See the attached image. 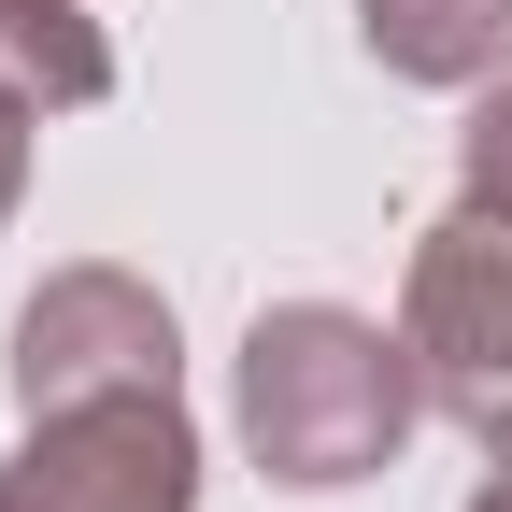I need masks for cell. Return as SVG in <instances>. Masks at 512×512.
Listing matches in <instances>:
<instances>
[{
    "mask_svg": "<svg viewBox=\"0 0 512 512\" xmlns=\"http://www.w3.org/2000/svg\"><path fill=\"white\" fill-rule=\"evenodd\" d=\"M399 342L427 370V413H456L484 456L512 441V200H456L413 242Z\"/></svg>",
    "mask_w": 512,
    "mask_h": 512,
    "instance_id": "cell-2",
    "label": "cell"
},
{
    "mask_svg": "<svg viewBox=\"0 0 512 512\" xmlns=\"http://www.w3.org/2000/svg\"><path fill=\"white\" fill-rule=\"evenodd\" d=\"M470 512H512V441H498V484H484V498H470Z\"/></svg>",
    "mask_w": 512,
    "mask_h": 512,
    "instance_id": "cell-9",
    "label": "cell"
},
{
    "mask_svg": "<svg viewBox=\"0 0 512 512\" xmlns=\"http://www.w3.org/2000/svg\"><path fill=\"white\" fill-rule=\"evenodd\" d=\"M0 512H29V498H15V484H0Z\"/></svg>",
    "mask_w": 512,
    "mask_h": 512,
    "instance_id": "cell-10",
    "label": "cell"
},
{
    "mask_svg": "<svg viewBox=\"0 0 512 512\" xmlns=\"http://www.w3.org/2000/svg\"><path fill=\"white\" fill-rule=\"evenodd\" d=\"M29 128H43V100H29L15 72H0V214L29 200Z\"/></svg>",
    "mask_w": 512,
    "mask_h": 512,
    "instance_id": "cell-8",
    "label": "cell"
},
{
    "mask_svg": "<svg viewBox=\"0 0 512 512\" xmlns=\"http://www.w3.org/2000/svg\"><path fill=\"white\" fill-rule=\"evenodd\" d=\"M413 413H427L413 342L370 328V313H342V299H285V313L242 328V441H256V470L299 484V498L370 484L413 441Z\"/></svg>",
    "mask_w": 512,
    "mask_h": 512,
    "instance_id": "cell-1",
    "label": "cell"
},
{
    "mask_svg": "<svg viewBox=\"0 0 512 512\" xmlns=\"http://www.w3.org/2000/svg\"><path fill=\"white\" fill-rule=\"evenodd\" d=\"M356 43L399 86H484L512 57V0H356Z\"/></svg>",
    "mask_w": 512,
    "mask_h": 512,
    "instance_id": "cell-5",
    "label": "cell"
},
{
    "mask_svg": "<svg viewBox=\"0 0 512 512\" xmlns=\"http://www.w3.org/2000/svg\"><path fill=\"white\" fill-rule=\"evenodd\" d=\"M114 384H171V299L128 285V271H57L15 313V399H114Z\"/></svg>",
    "mask_w": 512,
    "mask_h": 512,
    "instance_id": "cell-4",
    "label": "cell"
},
{
    "mask_svg": "<svg viewBox=\"0 0 512 512\" xmlns=\"http://www.w3.org/2000/svg\"><path fill=\"white\" fill-rule=\"evenodd\" d=\"M0 72H15L43 114H86V100H114V43L72 15V0H0Z\"/></svg>",
    "mask_w": 512,
    "mask_h": 512,
    "instance_id": "cell-6",
    "label": "cell"
},
{
    "mask_svg": "<svg viewBox=\"0 0 512 512\" xmlns=\"http://www.w3.org/2000/svg\"><path fill=\"white\" fill-rule=\"evenodd\" d=\"M456 157H470V200H512V57L484 72V100H470V128H456Z\"/></svg>",
    "mask_w": 512,
    "mask_h": 512,
    "instance_id": "cell-7",
    "label": "cell"
},
{
    "mask_svg": "<svg viewBox=\"0 0 512 512\" xmlns=\"http://www.w3.org/2000/svg\"><path fill=\"white\" fill-rule=\"evenodd\" d=\"M29 512H200V427L171 384H114V399L29 413V456L0 470Z\"/></svg>",
    "mask_w": 512,
    "mask_h": 512,
    "instance_id": "cell-3",
    "label": "cell"
}]
</instances>
